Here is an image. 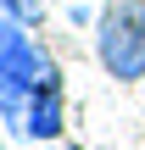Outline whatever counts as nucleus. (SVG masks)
Instances as JSON below:
<instances>
[{"label":"nucleus","mask_w":145,"mask_h":150,"mask_svg":"<svg viewBox=\"0 0 145 150\" xmlns=\"http://www.w3.org/2000/svg\"><path fill=\"white\" fill-rule=\"evenodd\" d=\"M95 56L117 83L145 78V0H117L95 22Z\"/></svg>","instance_id":"nucleus-1"},{"label":"nucleus","mask_w":145,"mask_h":150,"mask_svg":"<svg viewBox=\"0 0 145 150\" xmlns=\"http://www.w3.org/2000/svg\"><path fill=\"white\" fill-rule=\"evenodd\" d=\"M56 78V61L28 39V28L22 22H0V83H28V89H39V83H50Z\"/></svg>","instance_id":"nucleus-2"},{"label":"nucleus","mask_w":145,"mask_h":150,"mask_svg":"<svg viewBox=\"0 0 145 150\" xmlns=\"http://www.w3.org/2000/svg\"><path fill=\"white\" fill-rule=\"evenodd\" d=\"M61 134V78L39 83L28 100V139H56Z\"/></svg>","instance_id":"nucleus-3"},{"label":"nucleus","mask_w":145,"mask_h":150,"mask_svg":"<svg viewBox=\"0 0 145 150\" xmlns=\"http://www.w3.org/2000/svg\"><path fill=\"white\" fill-rule=\"evenodd\" d=\"M28 100H34L28 83H0V117L11 139H28Z\"/></svg>","instance_id":"nucleus-4"},{"label":"nucleus","mask_w":145,"mask_h":150,"mask_svg":"<svg viewBox=\"0 0 145 150\" xmlns=\"http://www.w3.org/2000/svg\"><path fill=\"white\" fill-rule=\"evenodd\" d=\"M0 6H6V17H11V22H22V28H34V22H39V11H45L39 0H0Z\"/></svg>","instance_id":"nucleus-5"}]
</instances>
